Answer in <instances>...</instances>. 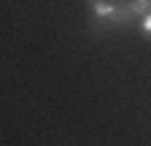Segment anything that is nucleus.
<instances>
[{"label":"nucleus","instance_id":"2","mask_svg":"<svg viewBox=\"0 0 151 146\" xmlns=\"http://www.w3.org/2000/svg\"><path fill=\"white\" fill-rule=\"evenodd\" d=\"M129 6H132V11H135V16L140 19V16H146L151 11V0H129Z\"/></svg>","mask_w":151,"mask_h":146},{"label":"nucleus","instance_id":"3","mask_svg":"<svg viewBox=\"0 0 151 146\" xmlns=\"http://www.w3.org/2000/svg\"><path fill=\"white\" fill-rule=\"evenodd\" d=\"M140 30H143L146 38H151V11H148L146 16H140Z\"/></svg>","mask_w":151,"mask_h":146},{"label":"nucleus","instance_id":"1","mask_svg":"<svg viewBox=\"0 0 151 146\" xmlns=\"http://www.w3.org/2000/svg\"><path fill=\"white\" fill-rule=\"evenodd\" d=\"M86 3L94 16V27H124L138 19L129 0H86Z\"/></svg>","mask_w":151,"mask_h":146}]
</instances>
